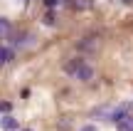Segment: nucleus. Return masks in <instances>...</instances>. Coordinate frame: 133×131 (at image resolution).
<instances>
[{"label": "nucleus", "instance_id": "nucleus-3", "mask_svg": "<svg viewBox=\"0 0 133 131\" xmlns=\"http://www.w3.org/2000/svg\"><path fill=\"white\" fill-rule=\"evenodd\" d=\"M5 30H8V20L0 17V32H5Z\"/></svg>", "mask_w": 133, "mask_h": 131}, {"label": "nucleus", "instance_id": "nucleus-1", "mask_svg": "<svg viewBox=\"0 0 133 131\" xmlns=\"http://www.w3.org/2000/svg\"><path fill=\"white\" fill-rule=\"evenodd\" d=\"M10 59H12V49H8V47H0V67H3V64H8Z\"/></svg>", "mask_w": 133, "mask_h": 131}, {"label": "nucleus", "instance_id": "nucleus-2", "mask_svg": "<svg viewBox=\"0 0 133 131\" xmlns=\"http://www.w3.org/2000/svg\"><path fill=\"white\" fill-rule=\"evenodd\" d=\"M0 124H3L5 129H12V126H15V119H12V116H3V119H0Z\"/></svg>", "mask_w": 133, "mask_h": 131}]
</instances>
